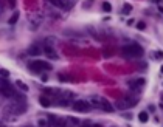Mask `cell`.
Here are the masks:
<instances>
[{"label":"cell","mask_w":163,"mask_h":127,"mask_svg":"<svg viewBox=\"0 0 163 127\" xmlns=\"http://www.w3.org/2000/svg\"><path fill=\"white\" fill-rule=\"evenodd\" d=\"M135 104H137V99H135V98H123V99H120L115 106H117V109H120V110H124V109L134 107Z\"/></svg>","instance_id":"8992f818"},{"label":"cell","mask_w":163,"mask_h":127,"mask_svg":"<svg viewBox=\"0 0 163 127\" xmlns=\"http://www.w3.org/2000/svg\"><path fill=\"white\" fill-rule=\"evenodd\" d=\"M127 85L132 88V90H137V88H140V87H143V85H144V79H143V78H140V79L129 81V82H127Z\"/></svg>","instance_id":"ba28073f"},{"label":"cell","mask_w":163,"mask_h":127,"mask_svg":"<svg viewBox=\"0 0 163 127\" xmlns=\"http://www.w3.org/2000/svg\"><path fill=\"white\" fill-rule=\"evenodd\" d=\"M73 109L76 110V112L87 113V112L92 109V106H90L89 101H83V99H79V101H75V102H73Z\"/></svg>","instance_id":"52a82bcc"},{"label":"cell","mask_w":163,"mask_h":127,"mask_svg":"<svg viewBox=\"0 0 163 127\" xmlns=\"http://www.w3.org/2000/svg\"><path fill=\"white\" fill-rule=\"evenodd\" d=\"M0 76H2V78H8V76H9V71L5 70V68H0Z\"/></svg>","instance_id":"ac0fdd59"},{"label":"cell","mask_w":163,"mask_h":127,"mask_svg":"<svg viewBox=\"0 0 163 127\" xmlns=\"http://www.w3.org/2000/svg\"><path fill=\"white\" fill-rule=\"evenodd\" d=\"M16 85H17L22 92H28V85H26L25 82H22V81H16Z\"/></svg>","instance_id":"9a60e30c"},{"label":"cell","mask_w":163,"mask_h":127,"mask_svg":"<svg viewBox=\"0 0 163 127\" xmlns=\"http://www.w3.org/2000/svg\"><path fill=\"white\" fill-rule=\"evenodd\" d=\"M138 119H140V123H148V119H149L148 112H140L138 113Z\"/></svg>","instance_id":"5bb4252c"},{"label":"cell","mask_w":163,"mask_h":127,"mask_svg":"<svg viewBox=\"0 0 163 127\" xmlns=\"http://www.w3.org/2000/svg\"><path fill=\"white\" fill-rule=\"evenodd\" d=\"M90 106H93V107H98V109H101V110H104V112H113V107H112V104L107 101L106 98H98V96H93L90 99Z\"/></svg>","instance_id":"3957f363"},{"label":"cell","mask_w":163,"mask_h":127,"mask_svg":"<svg viewBox=\"0 0 163 127\" xmlns=\"http://www.w3.org/2000/svg\"><path fill=\"white\" fill-rule=\"evenodd\" d=\"M26 110H28V106H26L25 101H14V102H11L9 106L5 107V112L8 115H22V113H25Z\"/></svg>","instance_id":"7a4b0ae2"},{"label":"cell","mask_w":163,"mask_h":127,"mask_svg":"<svg viewBox=\"0 0 163 127\" xmlns=\"http://www.w3.org/2000/svg\"><path fill=\"white\" fill-rule=\"evenodd\" d=\"M130 11H132V6H130L129 3H126V5L123 6V14H129Z\"/></svg>","instance_id":"e0dca14e"},{"label":"cell","mask_w":163,"mask_h":127,"mask_svg":"<svg viewBox=\"0 0 163 127\" xmlns=\"http://www.w3.org/2000/svg\"><path fill=\"white\" fill-rule=\"evenodd\" d=\"M47 2H48V3H51L53 6H56V8H65L62 0H47Z\"/></svg>","instance_id":"4fadbf2b"},{"label":"cell","mask_w":163,"mask_h":127,"mask_svg":"<svg viewBox=\"0 0 163 127\" xmlns=\"http://www.w3.org/2000/svg\"><path fill=\"white\" fill-rule=\"evenodd\" d=\"M39 102H41V106L45 107V109L51 106V101H50V99H48L47 96H41V98H39Z\"/></svg>","instance_id":"8fae6325"},{"label":"cell","mask_w":163,"mask_h":127,"mask_svg":"<svg viewBox=\"0 0 163 127\" xmlns=\"http://www.w3.org/2000/svg\"><path fill=\"white\" fill-rule=\"evenodd\" d=\"M0 124H2V121H0Z\"/></svg>","instance_id":"cb8c5ba5"},{"label":"cell","mask_w":163,"mask_h":127,"mask_svg":"<svg viewBox=\"0 0 163 127\" xmlns=\"http://www.w3.org/2000/svg\"><path fill=\"white\" fill-rule=\"evenodd\" d=\"M19 16H20V14H19V11H14V14H13V16H11V17H9L8 23H9V25H14L16 22L19 20Z\"/></svg>","instance_id":"7c38bea8"},{"label":"cell","mask_w":163,"mask_h":127,"mask_svg":"<svg viewBox=\"0 0 163 127\" xmlns=\"http://www.w3.org/2000/svg\"><path fill=\"white\" fill-rule=\"evenodd\" d=\"M26 53H28L30 56H39L42 51H41V47H39V45H31V47L28 48V51H26Z\"/></svg>","instance_id":"30bf717a"},{"label":"cell","mask_w":163,"mask_h":127,"mask_svg":"<svg viewBox=\"0 0 163 127\" xmlns=\"http://www.w3.org/2000/svg\"><path fill=\"white\" fill-rule=\"evenodd\" d=\"M8 2H9V6H13V8H14V5H16V0H8Z\"/></svg>","instance_id":"603a6c76"},{"label":"cell","mask_w":163,"mask_h":127,"mask_svg":"<svg viewBox=\"0 0 163 127\" xmlns=\"http://www.w3.org/2000/svg\"><path fill=\"white\" fill-rule=\"evenodd\" d=\"M30 68H31V71H34V73H41V71L51 70L53 67L48 62H45V60H34V62L30 64Z\"/></svg>","instance_id":"277c9868"},{"label":"cell","mask_w":163,"mask_h":127,"mask_svg":"<svg viewBox=\"0 0 163 127\" xmlns=\"http://www.w3.org/2000/svg\"><path fill=\"white\" fill-rule=\"evenodd\" d=\"M0 93H2L3 96H6V98H13L14 96V88L13 85L9 84V82L6 81V78H3V79H0Z\"/></svg>","instance_id":"5b68a950"},{"label":"cell","mask_w":163,"mask_h":127,"mask_svg":"<svg viewBox=\"0 0 163 127\" xmlns=\"http://www.w3.org/2000/svg\"><path fill=\"white\" fill-rule=\"evenodd\" d=\"M68 119H70V123H72V124H75V126L81 124V123H79V119H76V118H68Z\"/></svg>","instance_id":"ffe728a7"},{"label":"cell","mask_w":163,"mask_h":127,"mask_svg":"<svg viewBox=\"0 0 163 127\" xmlns=\"http://www.w3.org/2000/svg\"><path fill=\"white\" fill-rule=\"evenodd\" d=\"M101 8H102V11H106V13H110V11H112V5L109 2H104L101 5Z\"/></svg>","instance_id":"2e32d148"},{"label":"cell","mask_w":163,"mask_h":127,"mask_svg":"<svg viewBox=\"0 0 163 127\" xmlns=\"http://www.w3.org/2000/svg\"><path fill=\"white\" fill-rule=\"evenodd\" d=\"M43 51H45V54H47V56L50 57V59H54V60H56V59H59V57H58V54H56V51H54V50H53L50 45H45V48H43Z\"/></svg>","instance_id":"9c48e42d"},{"label":"cell","mask_w":163,"mask_h":127,"mask_svg":"<svg viewBox=\"0 0 163 127\" xmlns=\"http://www.w3.org/2000/svg\"><path fill=\"white\" fill-rule=\"evenodd\" d=\"M137 28H138V30H144V28H146V23H144V22H138V23H137Z\"/></svg>","instance_id":"d6986e66"},{"label":"cell","mask_w":163,"mask_h":127,"mask_svg":"<svg viewBox=\"0 0 163 127\" xmlns=\"http://www.w3.org/2000/svg\"><path fill=\"white\" fill-rule=\"evenodd\" d=\"M123 56L127 59H135V57H141L143 56V48L138 43H130V45L123 47Z\"/></svg>","instance_id":"6da1fadb"},{"label":"cell","mask_w":163,"mask_h":127,"mask_svg":"<svg viewBox=\"0 0 163 127\" xmlns=\"http://www.w3.org/2000/svg\"><path fill=\"white\" fill-rule=\"evenodd\" d=\"M37 124H39V126H47V124H48V121H45V119H39V121H37Z\"/></svg>","instance_id":"44dd1931"},{"label":"cell","mask_w":163,"mask_h":127,"mask_svg":"<svg viewBox=\"0 0 163 127\" xmlns=\"http://www.w3.org/2000/svg\"><path fill=\"white\" fill-rule=\"evenodd\" d=\"M155 59H162V51H155Z\"/></svg>","instance_id":"7402d4cb"}]
</instances>
